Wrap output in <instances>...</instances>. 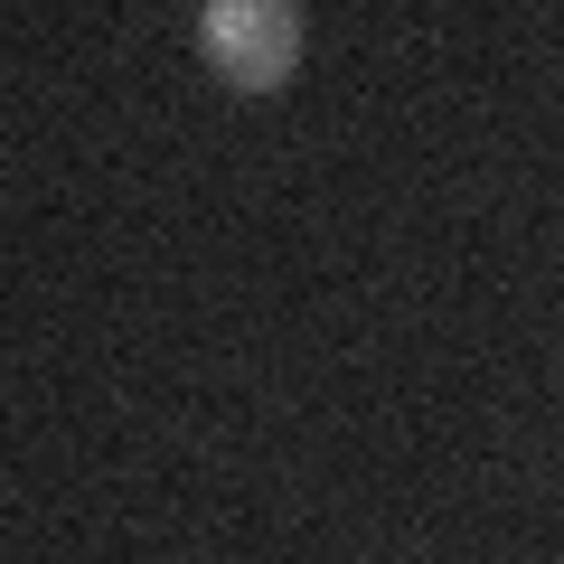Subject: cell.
I'll list each match as a JSON object with an SVG mask.
<instances>
[{
  "label": "cell",
  "instance_id": "1",
  "mask_svg": "<svg viewBox=\"0 0 564 564\" xmlns=\"http://www.w3.org/2000/svg\"><path fill=\"white\" fill-rule=\"evenodd\" d=\"M198 47L236 95H273L302 66V0H207Z\"/></svg>",
  "mask_w": 564,
  "mask_h": 564
}]
</instances>
